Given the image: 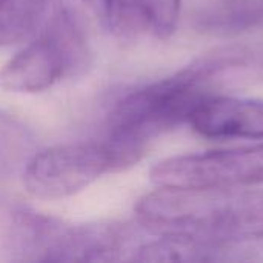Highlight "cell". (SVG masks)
I'll use <instances>...</instances> for the list:
<instances>
[{
	"label": "cell",
	"instance_id": "4",
	"mask_svg": "<svg viewBox=\"0 0 263 263\" xmlns=\"http://www.w3.org/2000/svg\"><path fill=\"white\" fill-rule=\"evenodd\" d=\"M106 173H111V162L103 142L60 145L35 154L23 182L31 196L55 200L80 193Z\"/></svg>",
	"mask_w": 263,
	"mask_h": 263
},
{
	"label": "cell",
	"instance_id": "10",
	"mask_svg": "<svg viewBox=\"0 0 263 263\" xmlns=\"http://www.w3.org/2000/svg\"><path fill=\"white\" fill-rule=\"evenodd\" d=\"M43 34L60 52L65 62L66 77H80L88 71L91 65L88 39L82 25L68 8L59 9L51 17Z\"/></svg>",
	"mask_w": 263,
	"mask_h": 263
},
{
	"label": "cell",
	"instance_id": "13",
	"mask_svg": "<svg viewBox=\"0 0 263 263\" xmlns=\"http://www.w3.org/2000/svg\"><path fill=\"white\" fill-rule=\"evenodd\" d=\"M182 0H149L151 34L157 39H170L177 29Z\"/></svg>",
	"mask_w": 263,
	"mask_h": 263
},
{
	"label": "cell",
	"instance_id": "1",
	"mask_svg": "<svg viewBox=\"0 0 263 263\" xmlns=\"http://www.w3.org/2000/svg\"><path fill=\"white\" fill-rule=\"evenodd\" d=\"M228 82L233 66L225 49L217 48L176 74L126 94L109 116L103 142L111 173L139 163L153 139L190 122L194 109Z\"/></svg>",
	"mask_w": 263,
	"mask_h": 263
},
{
	"label": "cell",
	"instance_id": "8",
	"mask_svg": "<svg viewBox=\"0 0 263 263\" xmlns=\"http://www.w3.org/2000/svg\"><path fill=\"white\" fill-rule=\"evenodd\" d=\"M190 20L208 35H237L263 25V0H191Z\"/></svg>",
	"mask_w": 263,
	"mask_h": 263
},
{
	"label": "cell",
	"instance_id": "11",
	"mask_svg": "<svg viewBox=\"0 0 263 263\" xmlns=\"http://www.w3.org/2000/svg\"><path fill=\"white\" fill-rule=\"evenodd\" d=\"M99 20L120 40H136L151 32L149 0H106Z\"/></svg>",
	"mask_w": 263,
	"mask_h": 263
},
{
	"label": "cell",
	"instance_id": "12",
	"mask_svg": "<svg viewBox=\"0 0 263 263\" xmlns=\"http://www.w3.org/2000/svg\"><path fill=\"white\" fill-rule=\"evenodd\" d=\"M49 0H9L0 11V45L29 37L40 26Z\"/></svg>",
	"mask_w": 263,
	"mask_h": 263
},
{
	"label": "cell",
	"instance_id": "9",
	"mask_svg": "<svg viewBox=\"0 0 263 263\" xmlns=\"http://www.w3.org/2000/svg\"><path fill=\"white\" fill-rule=\"evenodd\" d=\"M151 240L134 250L139 262H217L228 260L234 245H222L183 234H149Z\"/></svg>",
	"mask_w": 263,
	"mask_h": 263
},
{
	"label": "cell",
	"instance_id": "3",
	"mask_svg": "<svg viewBox=\"0 0 263 263\" xmlns=\"http://www.w3.org/2000/svg\"><path fill=\"white\" fill-rule=\"evenodd\" d=\"M151 182L163 188H240L263 183V145L165 159Z\"/></svg>",
	"mask_w": 263,
	"mask_h": 263
},
{
	"label": "cell",
	"instance_id": "7",
	"mask_svg": "<svg viewBox=\"0 0 263 263\" xmlns=\"http://www.w3.org/2000/svg\"><path fill=\"white\" fill-rule=\"evenodd\" d=\"M66 77L65 62L42 34L0 69V88L9 92H42Z\"/></svg>",
	"mask_w": 263,
	"mask_h": 263
},
{
	"label": "cell",
	"instance_id": "15",
	"mask_svg": "<svg viewBox=\"0 0 263 263\" xmlns=\"http://www.w3.org/2000/svg\"><path fill=\"white\" fill-rule=\"evenodd\" d=\"M8 0H0V11H2V8L5 6V3H6Z\"/></svg>",
	"mask_w": 263,
	"mask_h": 263
},
{
	"label": "cell",
	"instance_id": "14",
	"mask_svg": "<svg viewBox=\"0 0 263 263\" xmlns=\"http://www.w3.org/2000/svg\"><path fill=\"white\" fill-rule=\"evenodd\" d=\"M26 142V134L23 128L8 117L6 114L0 112V160H6L11 156L14 157L18 148Z\"/></svg>",
	"mask_w": 263,
	"mask_h": 263
},
{
	"label": "cell",
	"instance_id": "2",
	"mask_svg": "<svg viewBox=\"0 0 263 263\" xmlns=\"http://www.w3.org/2000/svg\"><path fill=\"white\" fill-rule=\"evenodd\" d=\"M134 210L148 234H183L222 245L263 240V191L159 186Z\"/></svg>",
	"mask_w": 263,
	"mask_h": 263
},
{
	"label": "cell",
	"instance_id": "5",
	"mask_svg": "<svg viewBox=\"0 0 263 263\" xmlns=\"http://www.w3.org/2000/svg\"><path fill=\"white\" fill-rule=\"evenodd\" d=\"M77 225L20 210L12 217L9 250L14 259L31 262H71Z\"/></svg>",
	"mask_w": 263,
	"mask_h": 263
},
{
	"label": "cell",
	"instance_id": "6",
	"mask_svg": "<svg viewBox=\"0 0 263 263\" xmlns=\"http://www.w3.org/2000/svg\"><path fill=\"white\" fill-rule=\"evenodd\" d=\"M196 133L210 139H263V102L228 96L206 97L191 114Z\"/></svg>",
	"mask_w": 263,
	"mask_h": 263
}]
</instances>
